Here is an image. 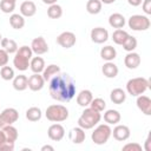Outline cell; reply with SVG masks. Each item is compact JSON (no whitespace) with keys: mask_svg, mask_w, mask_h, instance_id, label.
<instances>
[{"mask_svg":"<svg viewBox=\"0 0 151 151\" xmlns=\"http://www.w3.org/2000/svg\"><path fill=\"white\" fill-rule=\"evenodd\" d=\"M100 57L101 59H104L105 61H112L116 57H117V51L113 46L111 45H107V46H104L101 47L100 50Z\"/></svg>","mask_w":151,"mask_h":151,"instance_id":"cell-25","label":"cell"},{"mask_svg":"<svg viewBox=\"0 0 151 151\" xmlns=\"http://www.w3.org/2000/svg\"><path fill=\"white\" fill-rule=\"evenodd\" d=\"M37 13V6L33 1H24L21 5H20V14L22 17H26V18H31L33 17L34 14Z\"/></svg>","mask_w":151,"mask_h":151,"instance_id":"cell-19","label":"cell"},{"mask_svg":"<svg viewBox=\"0 0 151 151\" xmlns=\"http://www.w3.org/2000/svg\"><path fill=\"white\" fill-rule=\"evenodd\" d=\"M90 107H92L98 112H103L106 109V103L103 98H93L92 101L90 103Z\"/></svg>","mask_w":151,"mask_h":151,"instance_id":"cell-36","label":"cell"},{"mask_svg":"<svg viewBox=\"0 0 151 151\" xmlns=\"http://www.w3.org/2000/svg\"><path fill=\"white\" fill-rule=\"evenodd\" d=\"M109 39V32L104 27H94L91 31V40L96 44H104Z\"/></svg>","mask_w":151,"mask_h":151,"instance_id":"cell-13","label":"cell"},{"mask_svg":"<svg viewBox=\"0 0 151 151\" xmlns=\"http://www.w3.org/2000/svg\"><path fill=\"white\" fill-rule=\"evenodd\" d=\"M54 151V147L53 146H51V145H44L42 147H41V151Z\"/></svg>","mask_w":151,"mask_h":151,"instance_id":"cell-46","label":"cell"},{"mask_svg":"<svg viewBox=\"0 0 151 151\" xmlns=\"http://www.w3.org/2000/svg\"><path fill=\"white\" fill-rule=\"evenodd\" d=\"M150 86V81L144 77L132 78L126 83V92L132 97L143 94Z\"/></svg>","mask_w":151,"mask_h":151,"instance_id":"cell-4","label":"cell"},{"mask_svg":"<svg viewBox=\"0 0 151 151\" xmlns=\"http://www.w3.org/2000/svg\"><path fill=\"white\" fill-rule=\"evenodd\" d=\"M19 119V112L14 107H7L0 113V129L7 126V125H13L17 120Z\"/></svg>","mask_w":151,"mask_h":151,"instance_id":"cell-8","label":"cell"},{"mask_svg":"<svg viewBox=\"0 0 151 151\" xmlns=\"http://www.w3.org/2000/svg\"><path fill=\"white\" fill-rule=\"evenodd\" d=\"M32 55H33V52H32L31 47L24 45V46L19 47L18 51L15 52V55L13 58V65L15 66L17 70L24 72V71L28 70Z\"/></svg>","mask_w":151,"mask_h":151,"instance_id":"cell-3","label":"cell"},{"mask_svg":"<svg viewBox=\"0 0 151 151\" xmlns=\"http://www.w3.org/2000/svg\"><path fill=\"white\" fill-rule=\"evenodd\" d=\"M31 50L37 55H41V54H45L46 52H48V45H47L45 38H42V37L34 38L31 42Z\"/></svg>","mask_w":151,"mask_h":151,"instance_id":"cell-10","label":"cell"},{"mask_svg":"<svg viewBox=\"0 0 151 151\" xmlns=\"http://www.w3.org/2000/svg\"><path fill=\"white\" fill-rule=\"evenodd\" d=\"M127 2H129V5H131V6H133V7H137V6L142 5L143 0H127Z\"/></svg>","mask_w":151,"mask_h":151,"instance_id":"cell-44","label":"cell"},{"mask_svg":"<svg viewBox=\"0 0 151 151\" xmlns=\"http://www.w3.org/2000/svg\"><path fill=\"white\" fill-rule=\"evenodd\" d=\"M111 133H112V129L110 127L109 124H100L93 130L91 134V139L94 144L103 145L110 139Z\"/></svg>","mask_w":151,"mask_h":151,"instance_id":"cell-6","label":"cell"},{"mask_svg":"<svg viewBox=\"0 0 151 151\" xmlns=\"http://www.w3.org/2000/svg\"><path fill=\"white\" fill-rule=\"evenodd\" d=\"M68 138L73 143V144H81L85 138H86V134H85V130L81 129L80 126H77V127H73L68 132Z\"/></svg>","mask_w":151,"mask_h":151,"instance_id":"cell-17","label":"cell"},{"mask_svg":"<svg viewBox=\"0 0 151 151\" xmlns=\"http://www.w3.org/2000/svg\"><path fill=\"white\" fill-rule=\"evenodd\" d=\"M142 7H143V11L145 14H147V15L151 14V0H143Z\"/></svg>","mask_w":151,"mask_h":151,"instance_id":"cell-41","label":"cell"},{"mask_svg":"<svg viewBox=\"0 0 151 151\" xmlns=\"http://www.w3.org/2000/svg\"><path fill=\"white\" fill-rule=\"evenodd\" d=\"M5 142H7V138H6V134H5V132H4V130L2 129H0V145H2ZM11 143V142H9Z\"/></svg>","mask_w":151,"mask_h":151,"instance_id":"cell-43","label":"cell"},{"mask_svg":"<svg viewBox=\"0 0 151 151\" xmlns=\"http://www.w3.org/2000/svg\"><path fill=\"white\" fill-rule=\"evenodd\" d=\"M140 55L136 52H127V54L124 58V64L129 70H134L140 65Z\"/></svg>","mask_w":151,"mask_h":151,"instance_id":"cell-16","label":"cell"},{"mask_svg":"<svg viewBox=\"0 0 151 151\" xmlns=\"http://www.w3.org/2000/svg\"><path fill=\"white\" fill-rule=\"evenodd\" d=\"M57 1L58 0H42V2L46 5H53V4H57Z\"/></svg>","mask_w":151,"mask_h":151,"instance_id":"cell-47","label":"cell"},{"mask_svg":"<svg viewBox=\"0 0 151 151\" xmlns=\"http://www.w3.org/2000/svg\"><path fill=\"white\" fill-rule=\"evenodd\" d=\"M100 119H101L100 112H98L88 106L83 111L81 116L79 117L78 126H80L84 130H90V129H93L100 122Z\"/></svg>","mask_w":151,"mask_h":151,"instance_id":"cell-2","label":"cell"},{"mask_svg":"<svg viewBox=\"0 0 151 151\" xmlns=\"http://www.w3.org/2000/svg\"><path fill=\"white\" fill-rule=\"evenodd\" d=\"M150 137H147L146 138V140H145V145H144V149H145V151H151V145H150Z\"/></svg>","mask_w":151,"mask_h":151,"instance_id":"cell-45","label":"cell"},{"mask_svg":"<svg viewBox=\"0 0 151 151\" xmlns=\"http://www.w3.org/2000/svg\"><path fill=\"white\" fill-rule=\"evenodd\" d=\"M110 99L113 104H117V105H120L123 104L125 100H126V93L123 88H113L110 93Z\"/></svg>","mask_w":151,"mask_h":151,"instance_id":"cell-22","label":"cell"},{"mask_svg":"<svg viewBox=\"0 0 151 151\" xmlns=\"http://www.w3.org/2000/svg\"><path fill=\"white\" fill-rule=\"evenodd\" d=\"M127 25L129 27L132 29V31H146L150 28V19L146 17V15H142V14H134V15H131L129 18V21H127Z\"/></svg>","mask_w":151,"mask_h":151,"instance_id":"cell-7","label":"cell"},{"mask_svg":"<svg viewBox=\"0 0 151 151\" xmlns=\"http://www.w3.org/2000/svg\"><path fill=\"white\" fill-rule=\"evenodd\" d=\"M109 24L111 27L118 29V28H123L124 25L126 24V20H125V17L120 13H112L110 17H109Z\"/></svg>","mask_w":151,"mask_h":151,"instance_id":"cell-21","label":"cell"},{"mask_svg":"<svg viewBox=\"0 0 151 151\" xmlns=\"http://www.w3.org/2000/svg\"><path fill=\"white\" fill-rule=\"evenodd\" d=\"M101 4H106V5H110V4H113L116 0H100Z\"/></svg>","mask_w":151,"mask_h":151,"instance_id":"cell-48","label":"cell"},{"mask_svg":"<svg viewBox=\"0 0 151 151\" xmlns=\"http://www.w3.org/2000/svg\"><path fill=\"white\" fill-rule=\"evenodd\" d=\"M93 99V94L90 90H81L77 94V104L81 107H87L90 106V103Z\"/></svg>","mask_w":151,"mask_h":151,"instance_id":"cell-18","label":"cell"},{"mask_svg":"<svg viewBox=\"0 0 151 151\" xmlns=\"http://www.w3.org/2000/svg\"><path fill=\"white\" fill-rule=\"evenodd\" d=\"M47 15L51 19H59L63 15V8L60 5L58 4H53L50 5V7L47 8Z\"/></svg>","mask_w":151,"mask_h":151,"instance_id":"cell-33","label":"cell"},{"mask_svg":"<svg viewBox=\"0 0 151 151\" xmlns=\"http://www.w3.org/2000/svg\"><path fill=\"white\" fill-rule=\"evenodd\" d=\"M45 80L42 78V76L40 73H33L29 78H28V81H27V85H28V88L33 92H38L40 90H42V87L45 86Z\"/></svg>","mask_w":151,"mask_h":151,"instance_id":"cell-12","label":"cell"},{"mask_svg":"<svg viewBox=\"0 0 151 151\" xmlns=\"http://www.w3.org/2000/svg\"><path fill=\"white\" fill-rule=\"evenodd\" d=\"M5 134H6V138H7V142H11V143H15V140L18 139V130L13 126V125H7L5 127H2Z\"/></svg>","mask_w":151,"mask_h":151,"instance_id":"cell-34","label":"cell"},{"mask_svg":"<svg viewBox=\"0 0 151 151\" xmlns=\"http://www.w3.org/2000/svg\"><path fill=\"white\" fill-rule=\"evenodd\" d=\"M45 116L47 120L53 122V123H61L68 118V110L66 106L60 105V104H53L50 105L46 109Z\"/></svg>","mask_w":151,"mask_h":151,"instance_id":"cell-5","label":"cell"},{"mask_svg":"<svg viewBox=\"0 0 151 151\" xmlns=\"http://www.w3.org/2000/svg\"><path fill=\"white\" fill-rule=\"evenodd\" d=\"M0 9L4 13H13L15 9V2L9 1V0H1L0 1Z\"/></svg>","mask_w":151,"mask_h":151,"instance_id":"cell-38","label":"cell"},{"mask_svg":"<svg viewBox=\"0 0 151 151\" xmlns=\"http://www.w3.org/2000/svg\"><path fill=\"white\" fill-rule=\"evenodd\" d=\"M137 39L134 38V37H132V35H130L129 34V37L126 38V40L123 42V48L126 51V52H132V51H134L136 50V47H137Z\"/></svg>","mask_w":151,"mask_h":151,"instance_id":"cell-35","label":"cell"},{"mask_svg":"<svg viewBox=\"0 0 151 151\" xmlns=\"http://www.w3.org/2000/svg\"><path fill=\"white\" fill-rule=\"evenodd\" d=\"M14 150V143L5 142L2 145H0V151H13Z\"/></svg>","mask_w":151,"mask_h":151,"instance_id":"cell-42","label":"cell"},{"mask_svg":"<svg viewBox=\"0 0 151 151\" xmlns=\"http://www.w3.org/2000/svg\"><path fill=\"white\" fill-rule=\"evenodd\" d=\"M29 68L33 73H41L45 68V60L41 57H33L29 61Z\"/></svg>","mask_w":151,"mask_h":151,"instance_id":"cell-26","label":"cell"},{"mask_svg":"<svg viewBox=\"0 0 151 151\" xmlns=\"http://www.w3.org/2000/svg\"><path fill=\"white\" fill-rule=\"evenodd\" d=\"M111 134L113 136V138L116 140H118V142H125L126 139H129V137L131 134V131H130L129 126L119 124V125H117L112 130V133Z\"/></svg>","mask_w":151,"mask_h":151,"instance_id":"cell-14","label":"cell"},{"mask_svg":"<svg viewBox=\"0 0 151 151\" xmlns=\"http://www.w3.org/2000/svg\"><path fill=\"white\" fill-rule=\"evenodd\" d=\"M127 37H129V33L122 28H118L112 33V40L117 45H123V42L126 40Z\"/></svg>","mask_w":151,"mask_h":151,"instance_id":"cell-32","label":"cell"},{"mask_svg":"<svg viewBox=\"0 0 151 151\" xmlns=\"http://www.w3.org/2000/svg\"><path fill=\"white\" fill-rule=\"evenodd\" d=\"M59 72H60V67H59L58 65H55V64H51V65H48L47 67L44 68L41 76H42V78H44L45 81H50V80H51L54 76H57Z\"/></svg>","mask_w":151,"mask_h":151,"instance_id":"cell-27","label":"cell"},{"mask_svg":"<svg viewBox=\"0 0 151 151\" xmlns=\"http://www.w3.org/2000/svg\"><path fill=\"white\" fill-rule=\"evenodd\" d=\"M1 47L2 50H5L8 54H12V53H15L18 51V44L15 40L13 39H9V38H2L1 39Z\"/></svg>","mask_w":151,"mask_h":151,"instance_id":"cell-24","label":"cell"},{"mask_svg":"<svg viewBox=\"0 0 151 151\" xmlns=\"http://www.w3.org/2000/svg\"><path fill=\"white\" fill-rule=\"evenodd\" d=\"M76 42H77L76 34L70 31H65L57 37V44L64 48H71L76 45Z\"/></svg>","mask_w":151,"mask_h":151,"instance_id":"cell-9","label":"cell"},{"mask_svg":"<svg viewBox=\"0 0 151 151\" xmlns=\"http://www.w3.org/2000/svg\"><path fill=\"white\" fill-rule=\"evenodd\" d=\"M122 119V116L119 111L117 110H107L104 112V120L106 124L112 125V124H118Z\"/></svg>","mask_w":151,"mask_h":151,"instance_id":"cell-23","label":"cell"},{"mask_svg":"<svg viewBox=\"0 0 151 151\" xmlns=\"http://www.w3.org/2000/svg\"><path fill=\"white\" fill-rule=\"evenodd\" d=\"M0 76H1V78H2L4 80H12V79L15 77L14 70H13L11 66H7V65H5V66L1 67V70H0Z\"/></svg>","mask_w":151,"mask_h":151,"instance_id":"cell-37","label":"cell"},{"mask_svg":"<svg viewBox=\"0 0 151 151\" xmlns=\"http://www.w3.org/2000/svg\"><path fill=\"white\" fill-rule=\"evenodd\" d=\"M1 39H2V37H1V34H0V42H1Z\"/></svg>","mask_w":151,"mask_h":151,"instance_id":"cell-49","label":"cell"},{"mask_svg":"<svg viewBox=\"0 0 151 151\" xmlns=\"http://www.w3.org/2000/svg\"><path fill=\"white\" fill-rule=\"evenodd\" d=\"M8 53L5 51V50H2V48H0V67H2V66H5V65H7V63H8Z\"/></svg>","mask_w":151,"mask_h":151,"instance_id":"cell-40","label":"cell"},{"mask_svg":"<svg viewBox=\"0 0 151 151\" xmlns=\"http://www.w3.org/2000/svg\"><path fill=\"white\" fill-rule=\"evenodd\" d=\"M41 110L37 106H32L26 111V119L29 122H38L41 119Z\"/></svg>","mask_w":151,"mask_h":151,"instance_id":"cell-31","label":"cell"},{"mask_svg":"<svg viewBox=\"0 0 151 151\" xmlns=\"http://www.w3.org/2000/svg\"><path fill=\"white\" fill-rule=\"evenodd\" d=\"M27 81H28V78L25 74L15 76L13 78V87H14V90H17V91H25L28 87Z\"/></svg>","mask_w":151,"mask_h":151,"instance_id":"cell-28","label":"cell"},{"mask_svg":"<svg viewBox=\"0 0 151 151\" xmlns=\"http://www.w3.org/2000/svg\"><path fill=\"white\" fill-rule=\"evenodd\" d=\"M101 72H103V74H104L106 78L112 79V78H116V77L118 76L119 70H118V66H117L114 63H112V61H106V63L103 65V67H101Z\"/></svg>","mask_w":151,"mask_h":151,"instance_id":"cell-20","label":"cell"},{"mask_svg":"<svg viewBox=\"0 0 151 151\" xmlns=\"http://www.w3.org/2000/svg\"><path fill=\"white\" fill-rule=\"evenodd\" d=\"M47 136H48V138H50L51 140H53V142H59V140H61V139L64 138V136H65V129H64V126H63L61 124H58V123L52 124V125L48 127V130H47Z\"/></svg>","mask_w":151,"mask_h":151,"instance_id":"cell-11","label":"cell"},{"mask_svg":"<svg viewBox=\"0 0 151 151\" xmlns=\"http://www.w3.org/2000/svg\"><path fill=\"white\" fill-rule=\"evenodd\" d=\"M48 92L54 100L67 103L76 96L77 86L74 79L67 73H58L50 81Z\"/></svg>","mask_w":151,"mask_h":151,"instance_id":"cell-1","label":"cell"},{"mask_svg":"<svg viewBox=\"0 0 151 151\" xmlns=\"http://www.w3.org/2000/svg\"><path fill=\"white\" fill-rule=\"evenodd\" d=\"M137 107L145 114V116H151V99L147 96L140 94L137 96Z\"/></svg>","mask_w":151,"mask_h":151,"instance_id":"cell-15","label":"cell"},{"mask_svg":"<svg viewBox=\"0 0 151 151\" xmlns=\"http://www.w3.org/2000/svg\"><path fill=\"white\" fill-rule=\"evenodd\" d=\"M9 25L14 28V29H21L25 26V17H22L21 14L14 13L9 17Z\"/></svg>","mask_w":151,"mask_h":151,"instance_id":"cell-29","label":"cell"},{"mask_svg":"<svg viewBox=\"0 0 151 151\" xmlns=\"http://www.w3.org/2000/svg\"><path fill=\"white\" fill-rule=\"evenodd\" d=\"M9 1H13V2H15V1H17V0H9Z\"/></svg>","mask_w":151,"mask_h":151,"instance_id":"cell-50","label":"cell"},{"mask_svg":"<svg viewBox=\"0 0 151 151\" xmlns=\"http://www.w3.org/2000/svg\"><path fill=\"white\" fill-rule=\"evenodd\" d=\"M123 151H142V145L138 143H127L122 147Z\"/></svg>","mask_w":151,"mask_h":151,"instance_id":"cell-39","label":"cell"},{"mask_svg":"<svg viewBox=\"0 0 151 151\" xmlns=\"http://www.w3.org/2000/svg\"><path fill=\"white\" fill-rule=\"evenodd\" d=\"M101 7H103V4L100 0H88L86 2V11L90 13V14H98L101 12Z\"/></svg>","mask_w":151,"mask_h":151,"instance_id":"cell-30","label":"cell"}]
</instances>
